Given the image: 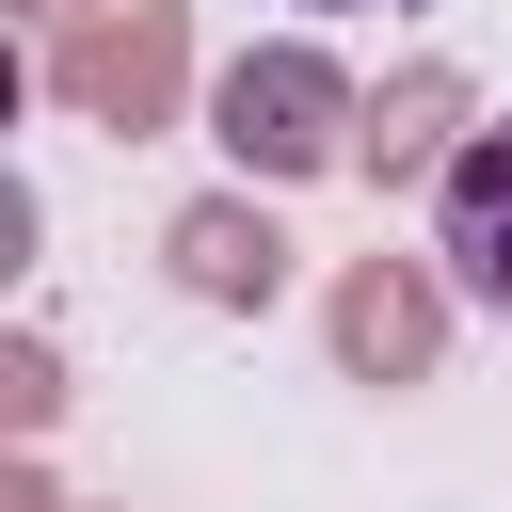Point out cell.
Wrapping results in <instances>:
<instances>
[{"mask_svg": "<svg viewBox=\"0 0 512 512\" xmlns=\"http://www.w3.org/2000/svg\"><path fill=\"white\" fill-rule=\"evenodd\" d=\"M448 256H336V288H320V352H336V384H384V400H416V384H448Z\"/></svg>", "mask_w": 512, "mask_h": 512, "instance_id": "3957f363", "label": "cell"}, {"mask_svg": "<svg viewBox=\"0 0 512 512\" xmlns=\"http://www.w3.org/2000/svg\"><path fill=\"white\" fill-rule=\"evenodd\" d=\"M80 512H128V496H80Z\"/></svg>", "mask_w": 512, "mask_h": 512, "instance_id": "30bf717a", "label": "cell"}, {"mask_svg": "<svg viewBox=\"0 0 512 512\" xmlns=\"http://www.w3.org/2000/svg\"><path fill=\"white\" fill-rule=\"evenodd\" d=\"M352 128H368V80L320 48V32H272L240 64H208V144L240 192H304V176H352Z\"/></svg>", "mask_w": 512, "mask_h": 512, "instance_id": "6da1fadb", "label": "cell"}, {"mask_svg": "<svg viewBox=\"0 0 512 512\" xmlns=\"http://www.w3.org/2000/svg\"><path fill=\"white\" fill-rule=\"evenodd\" d=\"M0 512H80V496L48 480V448H16V464H0Z\"/></svg>", "mask_w": 512, "mask_h": 512, "instance_id": "ba28073f", "label": "cell"}, {"mask_svg": "<svg viewBox=\"0 0 512 512\" xmlns=\"http://www.w3.org/2000/svg\"><path fill=\"white\" fill-rule=\"evenodd\" d=\"M160 272L192 288V304H224V320H272L288 304V224H272V192H192V208H160Z\"/></svg>", "mask_w": 512, "mask_h": 512, "instance_id": "5b68a950", "label": "cell"}, {"mask_svg": "<svg viewBox=\"0 0 512 512\" xmlns=\"http://www.w3.org/2000/svg\"><path fill=\"white\" fill-rule=\"evenodd\" d=\"M320 16H368V0H320Z\"/></svg>", "mask_w": 512, "mask_h": 512, "instance_id": "8fae6325", "label": "cell"}, {"mask_svg": "<svg viewBox=\"0 0 512 512\" xmlns=\"http://www.w3.org/2000/svg\"><path fill=\"white\" fill-rule=\"evenodd\" d=\"M432 256H448L464 304L512 320V128H480V144L448 160V192H432Z\"/></svg>", "mask_w": 512, "mask_h": 512, "instance_id": "8992f818", "label": "cell"}, {"mask_svg": "<svg viewBox=\"0 0 512 512\" xmlns=\"http://www.w3.org/2000/svg\"><path fill=\"white\" fill-rule=\"evenodd\" d=\"M480 144V80L448 64V48H416V64H384L368 80V128H352V176L368 192H448V160Z\"/></svg>", "mask_w": 512, "mask_h": 512, "instance_id": "277c9868", "label": "cell"}, {"mask_svg": "<svg viewBox=\"0 0 512 512\" xmlns=\"http://www.w3.org/2000/svg\"><path fill=\"white\" fill-rule=\"evenodd\" d=\"M64 400H80V384H64V352H48V336H0V432H16V448H48V432H64Z\"/></svg>", "mask_w": 512, "mask_h": 512, "instance_id": "52a82bcc", "label": "cell"}, {"mask_svg": "<svg viewBox=\"0 0 512 512\" xmlns=\"http://www.w3.org/2000/svg\"><path fill=\"white\" fill-rule=\"evenodd\" d=\"M0 16H16V32H32V48H48V32H80V16H96V0H0Z\"/></svg>", "mask_w": 512, "mask_h": 512, "instance_id": "9c48e42d", "label": "cell"}, {"mask_svg": "<svg viewBox=\"0 0 512 512\" xmlns=\"http://www.w3.org/2000/svg\"><path fill=\"white\" fill-rule=\"evenodd\" d=\"M32 96H48L64 128H112V144L192 128V112H208V80H192V0H96L80 32L32 48Z\"/></svg>", "mask_w": 512, "mask_h": 512, "instance_id": "7a4b0ae2", "label": "cell"}]
</instances>
